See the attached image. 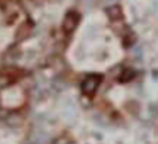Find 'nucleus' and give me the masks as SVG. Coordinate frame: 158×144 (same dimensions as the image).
Segmentation results:
<instances>
[{"instance_id": "obj_1", "label": "nucleus", "mask_w": 158, "mask_h": 144, "mask_svg": "<svg viewBox=\"0 0 158 144\" xmlns=\"http://www.w3.org/2000/svg\"><path fill=\"white\" fill-rule=\"evenodd\" d=\"M100 82H102V78H100L99 75H89L82 82V93L87 95V97L95 95L97 90H99V86H100Z\"/></svg>"}, {"instance_id": "obj_2", "label": "nucleus", "mask_w": 158, "mask_h": 144, "mask_svg": "<svg viewBox=\"0 0 158 144\" xmlns=\"http://www.w3.org/2000/svg\"><path fill=\"white\" fill-rule=\"evenodd\" d=\"M80 24V15L77 12H66L65 19H63V31L66 34H72Z\"/></svg>"}, {"instance_id": "obj_3", "label": "nucleus", "mask_w": 158, "mask_h": 144, "mask_svg": "<svg viewBox=\"0 0 158 144\" xmlns=\"http://www.w3.org/2000/svg\"><path fill=\"white\" fill-rule=\"evenodd\" d=\"M31 31H32V24H31V22H24V24H22L21 27L17 29V32H15V38H17V41L27 38V36L31 34Z\"/></svg>"}, {"instance_id": "obj_4", "label": "nucleus", "mask_w": 158, "mask_h": 144, "mask_svg": "<svg viewBox=\"0 0 158 144\" xmlns=\"http://www.w3.org/2000/svg\"><path fill=\"white\" fill-rule=\"evenodd\" d=\"M107 17L110 19V21H119L121 17H123V9L119 7V5H110V7H107Z\"/></svg>"}, {"instance_id": "obj_5", "label": "nucleus", "mask_w": 158, "mask_h": 144, "mask_svg": "<svg viewBox=\"0 0 158 144\" xmlns=\"http://www.w3.org/2000/svg\"><path fill=\"white\" fill-rule=\"evenodd\" d=\"M10 83H12V78H10L9 75H0V90L7 88Z\"/></svg>"}, {"instance_id": "obj_6", "label": "nucleus", "mask_w": 158, "mask_h": 144, "mask_svg": "<svg viewBox=\"0 0 158 144\" xmlns=\"http://www.w3.org/2000/svg\"><path fill=\"white\" fill-rule=\"evenodd\" d=\"M53 144H72V141H70L66 136H60V137H56V139H55V142H53Z\"/></svg>"}]
</instances>
